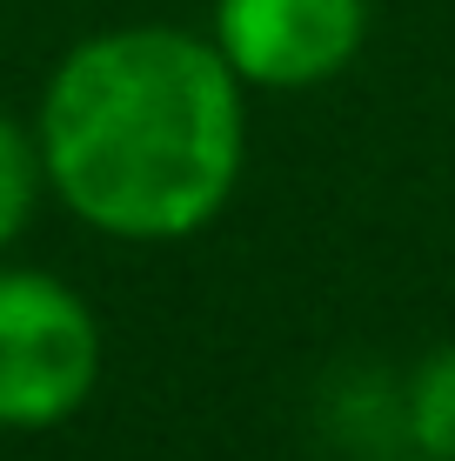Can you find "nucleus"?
Instances as JSON below:
<instances>
[{
  "label": "nucleus",
  "instance_id": "nucleus-3",
  "mask_svg": "<svg viewBox=\"0 0 455 461\" xmlns=\"http://www.w3.org/2000/svg\"><path fill=\"white\" fill-rule=\"evenodd\" d=\"M369 0H222L214 47L255 87H322L362 54Z\"/></svg>",
  "mask_w": 455,
  "mask_h": 461
},
{
  "label": "nucleus",
  "instance_id": "nucleus-1",
  "mask_svg": "<svg viewBox=\"0 0 455 461\" xmlns=\"http://www.w3.org/2000/svg\"><path fill=\"white\" fill-rule=\"evenodd\" d=\"M248 148L241 74L214 41L114 27L81 41L41 94L47 187L121 241H181L234 194Z\"/></svg>",
  "mask_w": 455,
  "mask_h": 461
},
{
  "label": "nucleus",
  "instance_id": "nucleus-2",
  "mask_svg": "<svg viewBox=\"0 0 455 461\" xmlns=\"http://www.w3.org/2000/svg\"><path fill=\"white\" fill-rule=\"evenodd\" d=\"M101 328L41 267H0V428H54L94 394Z\"/></svg>",
  "mask_w": 455,
  "mask_h": 461
},
{
  "label": "nucleus",
  "instance_id": "nucleus-5",
  "mask_svg": "<svg viewBox=\"0 0 455 461\" xmlns=\"http://www.w3.org/2000/svg\"><path fill=\"white\" fill-rule=\"evenodd\" d=\"M41 181H47V161H41V134L14 127L0 114V248L34 221V201H41Z\"/></svg>",
  "mask_w": 455,
  "mask_h": 461
},
{
  "label": "nucleus",
  "instance_id": "nucleus-4",
  "mask_svg": "<svg viewBox=\"0 0 455 461\" xmlns=\"http://www.w3.org/2000/svg\"><path fill=\"white\" fill-rule=\"evenodd\" d=\"M402 428L422 461H455V341L415 361L409 394H402Z\"/></svg>",
  "mask_w": 455,
  "mask_h": 461
}]
</instances>
